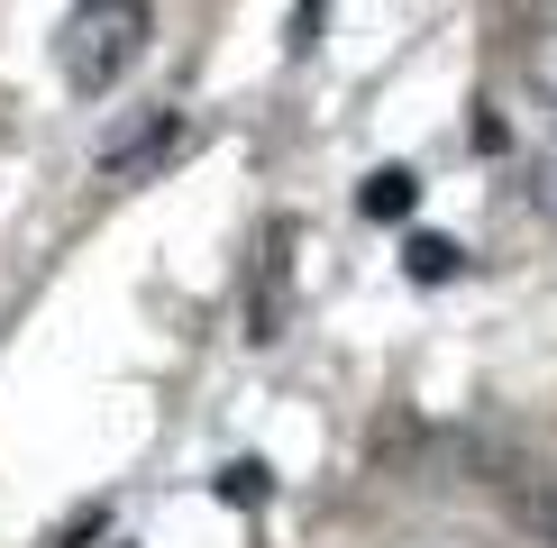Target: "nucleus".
<instances>
[{
    "instance_id": "f03ea898",
    "label": "nucleus",
    "mask_w": 557,
    "mask_h": 548,
    "mask_svg": "<svg viewBox=\"0 0 557 548\" xmlns=\"http://www.w3.org/2000/svg\"><path fill=\"white\" fill-rule=\"evenodd\" d=\"M174 147H183V110H156V120H137L128 137H110V147H101V174L110 183H137L147 165H165Z\"/></svg>"
},
{
    "instance_id": "f257e3e1",
    "label": "nucleus",
    "mask_w": 557,
    "mask_h": 548,
    "mask_svg": "<svg viewBox=\"0 0 557 548\" xmlns=\"http://www.w3.org/2000/svg\"><path fill=\"white\" fill-rule=\"evenodd\" d=\"M147 37H156V0H74L55 28V64L83 101H101V91H120L137 74Z\"/></svg>"
},
{
    "instance_id": "0eeeda50",
    "label": "nucleus",
    "mask_w": 557,
    "mask_h": 548,
    "mask_svg": "<svg viewBox=\"0 0 557 548\" xmlns=\"http://www.w3.org/2000/svg\"><path fill=\"white\" fill-rule=\"evenodd\" d=\"M220 502H247V512H257V502H265V466H257V457L220 475Z\"/></svg>"
},
{
    "instance_id": "1a4fd4ad",
    "label": "nucleus",
    "mask_w": 557,
    "mask_h": 548,
    "mask_svg": "<svg viewBox=\"0 0 557 548\" xmlns=\"http://www.w3.org/2000/svg\"><path fill=\"white\" fill-rule=\"evenodd\" d=\"M320 10H330V0H301V10H293V55H311V46H320Z\"/></svg>"
},
{
    "instance_id": "423d86ee",
    "label": "nucleus",
    "mask_w": 557,
    "mask_h": 548,
    "mask_svg": "<svg viewBox=\"0 0 557 548\" xmlns=\"http://www.w3.org/2000/svg\"><path fill=\"white\" fill-rule=\"evenodd\" d=\"M521 201H530L540 220H557V147H540V155L521 165Z\"/></svg>"
},
{
    "instance_id": "20e7f679",
    "label": "nucleus",
    "mask_w": 557,
    "mask_h": 548,
    "mask_svg": "<svg viewBox=\"0 0 557 548\" xmlns=\"http://www.w3.org/2000/svg\"><path fill=\"white\" fill-rule=\"evenodd\" d=\"M512 521H521L540 548H557V475H548V485H521V494H512Z\"/></svg>"
},
{
    "instance_id": "39448f33",
    "label": "nucleus",
    "mask_w": 557,
    "mask_h": 548,
    "mask_svg": "<svg viewBox=\"0 0 557 548\" xmlns=\"http://www.w3.org/2000/svg\"><path fill=\"white\" fill-rule=\"evenodd\" d=\"M457 265H467V247H457V238H430V228L411 238V284H448Z\"/></svg>"
},
{
    "instance_id": "7ed1b4c3",
    "label": "nucleus",
    "mask_w": 557,
    "mask_h": 548,
    "mask_svg": "<svg viewBox=\"0 0 557 548\" xmlns=\"http://www.w3.org/2000/svg\"><path fill=\"white\" fill-rule=\"evenodd\" d=\"M357 211L366 220H411V211H421V174H411V165H375L357 183Z\"/></svg>"
},
{
    "instance_id": "6e6552de",
    "label": "nucleus",
    "mask_w": 557,
    "mask_h": 548,
    "mask_svg": "<svg viewBox=\"0 0 557 548\" xmlns=\"http://www.w3.org/2000/svg\"><path fill=\"white\" fill-rule=\"evenodd\" d=\"M530 83H540L548 101H557V28H540V37H530Z\"/></svg>"
}]
</instances>
